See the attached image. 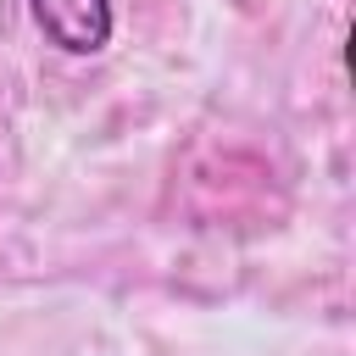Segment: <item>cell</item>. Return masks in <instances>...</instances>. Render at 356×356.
Segmentation results:
<instances>
[{
    "label": "cell",
    "instance_id": "1",
    "mask_svg": "<svg viewBox=\"0 0 356 356\" xmlns=\"http://www.w3.org/2000/svg\"><path fill=\"white\" fill-rule=\"evenodd\" d=\"M33 22L67 56H100L111 44V0H33Z\"/></svg>",
    "mask_w": 356,
    "mask_h": 356
}]
</instances>
